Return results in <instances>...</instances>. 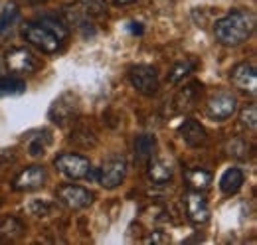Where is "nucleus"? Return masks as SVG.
<instances>
[{"mask_svg":"<svg viewBox=\"0 0 257 245\" xmlns=\"http://www.w3.org/2000/svg\"><path fill=\"white\" fill-rule=\"evenodd\" d=\"M255 32V14L251 10L235 8L214 24V36L222 46H241Z\"/></svg>","mask_w":257,"mask_h":245,"instance_id":"1","label":"nucleus"},{"mask_svg":"<svg viewBox=\"0 0 257 245\" xmlns=\"http://www.w3.org/2000/svg\"><path fill=\"white\" fill-rule=\"evenodd\" d=\"M79 111H81V103H79V97L75 93L65 91L62 93L50 107V121L56 122L58 127H65L69 122H73L79 117Z\"/></svg>","mask_w":257,"mask_h":245,"instance_id":"2","label":"nucleus"},{"mask_svg":"<svg viewBox=\"0 0 257 245\" xmlns=\"http://www.w3.org/2000/svg\"><path fill=\"white\" fill-rule=\"evenodd\" d=\"M22 36L34 48L42 50L44 54H56L62 46V40L54 36L48 28H44L40 22H28L22 26Z\"/></svg>","mask_w":257,"mask_h":245,"instance_id":"3","label":"nucleus"},{"mask_svg":"<svg viewBox=\"0 0 257 245\" xmlns=\"http://www.w3.org/2000/svg\"><path fill=\"white\" fill-rule=\"evenodd\" d=\"M54 164H56V168L64 174L65 178H71V180L85 178L87 172L91 170V162H89L87 156H81V154H73V153L60 154L54 160Z\"/></svg>","mask_w":257,"mask_h":245,"instance_id":"4","label":"nucleus"},{"mask_svg":"<svg viewBox=\"0 0 257 245\" xmlns=\"http://www.w3.org/2000/svg\"><path fill=\"white\" fill-rule=\"evenodd\" d=\"M128 81L143 95H155L159 91V75L153 65H133L128 69Z\"/></svg>","mask_w":257,"mask_h":245,"instance_id":"5","label":"nucleus"},{"mask_svg":"<svg viewBox=\"0 0 257 245\" xmlns=\"http://www.w3.org/2000/svg\"><path fill=\"white\" fill-rule=\"evenodd\" d=\"M93 192L75 184H65L58 190V200L69 210H85L93 204Z\"/></svg>","mask_w":257,"mask_h":245,"instance_id":"6","label":"nucleus"},{"mask_svg":"<svg viewBox=\"0 0 257 245\" xmlns=\"http://www.w3.org/2000/svg\"><path fill=\"white\" fill-rule=\"evenodd\" d=\"M6 67L14 73H34L40 67V61L28 48H10L4 54Z\"/></svg>","mask_w":257,"mask_h":245,"instance_id":"7","label":"nucleus"},{"mask_svg":"<svg viewBox=\"0 0 257 245\" xmlns=\"http://www.w3.org/2000/svg\"><path fill=\"white\" fill-rule=\"evenodd\" d=\"M127 160L125 158H111L107 162H103V166L99 168V174H97V180L103 188L107 190H113L117 188L119 184L125 180L127 176Z\"/></svg>","mask_w":257,"mask_h":245,"instance_id":"8","label":"nucleus"},{"mask_svg":"<svg viewBox=\"0 0 257 245\" xmlns=\"http://www.w3.org/2000/svg\"><path fill=\"white\" fill-rule=\"evenodd\" d=\"M237 111V99L231 93H216L208 101V117L214 121H227Z\"/></svg>","mask_w":257,"mask_h":245,"instance_id":"9","label":"nucleus"},{"mask_svg":"<svg viewBox=\"0 0 257 245\" xmlns=\"http://www.w3.org/2000/svg\"><path fill=\"white\" fill-rule=\"evenodd\" d=\"M184 206H186V215L192 225H204L210 219V206L198 190H190L184 196Z\"/></svg>","mask_w":257,"mask_h":245,"instance_id":"10","label":"nucleus"},{"mask_svg":"<svg viewBox=\"0 0 257 245\" xmlns=\"http://www.w3.org/2000/svg\"><path fill=\"white\" fill-rule=\"evenodd\" d=\"M48 180V174H46V170L42 168V166H38V164H34V166H28V168H24L16 178H14V182H12V188L16 190V192H32V190H38V188H42L44 184Z\"/></svg>","mask_w":257,"mask_h":245,"instance_id":"11","label":"nucleus"},{"mask_svg":"<svg viewBox=\"0 0 257 245\" xmlns=\"http://www.w3.org/2000/svg\"><path fill=\"white\" fill-rule=\"evenodd\" d=\"M229 77H231V83L243 93H249V95L257 93V73L251 63H237L231 69Z\"/></svg>","mask_w":257,"mask_h":245,"instance_id":"12","label":"nucleus"},{"mask_svg":"<svg viewBox=\"0 0 257 245\" xmlns=\"http://www.w3.org/2000/svg\"><path fill=\"white\" fill-rule=\"evenodd\" d=\"M178 133H180L182 141H184L188 147H202V145L208 141L206 129L198 121H194V119H188V121L182 122L180 129H178Z\"/></svg>","mask_w":257,"mask_h":245,"instance_id":"13","label":"nucleus"},{"mask_svg":"<svg viewBox=\"0 0 257 245\" xmlns=\"http://www.w3.org/2000/svg\"><path fill=\"white\" fill-rule=\"evenodd\" d=\"M149 178L155 184H166L172 178V164L164 158H151L149 162Z\"/></svg>","mask_w":257,"mask_h":245,"instance_id":"14","label":"nucleus"},{"mask_svg":"<svg viewBox=\"0 0 257 245\" xmlns=\"http://www.w3.org/2000/svg\"><path fill=\"white\" fill-rule=\"evenodd\" d=\"M157 149V139L153 135H139L135 139V158L137 162H149Z\"/></svg>","mask_w":257,"mask_h":245,"instance_id":"15","label":"nucleus"},{"mask_svg":"<svg viewBox=\"0 0 257 245\" xmlns=\"http://www.w3.org/2000/svg\"><path fill=\"white\" fill-rule=\"evenodd\" d=\"M198 83H190L186 85L184 89H180L176 99H174V105H176V111L178 113H186V111H192L196 107V101H198Z\"/></svg>","mask_w":257,"mask_h":245,"instance_id":"16","label":"nucleus"},{"mask_svg":"<svg viewBox=\"0 0 257 245\" xmlns=\"http://www.w3.org/2000/svg\"><path fill=\"white\" fill-rule=\"evenodd\" d=\"M243 180H245V176L239 168H227L220 178V188L224 194H235L243 186Z\"/></svg>","mask_w":257,"mask_h":245,"instance_id":"17","label":"nucleus"},{"mask_svg":"<svg viewBox=\"0 0 257 245\" xmlns=\"http://www.w3.org/2000/svg\"><path fill=\"white\" fill-rule=\"evenodd\" d=\"M184 178H186L188 186L192 190H198V192L208 190L210 184H212V174L208 170H204V168H190V170H186Z\"/></svg>","mask_w":257,"mask_h":245,"instance_id":"18","label":"nucleus"},{"mask_svg":"<svg viewBox=\"0 0 257 245\" xmlns=\"http://www.w3.org/2000/svg\"><path fill=\"white\" fill-rule=\"evenodd\" d=\"M26 91V83L18 77H0V97H16Z\"/></svg>","mask_w":257,"mask_h":245,"instance_id":"19","label":"nucleus"},{"mask_svg":"<svg viewBox=\"0 0 257 245\" xmlns=\"http://www.w3.org/2000/svg\"><path fill=\"white\" fill-rule=\"evenodd\" d=\"M22 235V225L14 217L0 219V241H14Z\"/></svg>","mask_w":257,"mask_h":245,"instance_id":"20","label":"nucleus"},{"mask_svg":"<svg viewBox=\"0 0 257 245\" xmlns=\"http://www.w3.org/2000/svg\"><path fill=\"white\" fill-rule=\"evenodd\" d=\"M50 143H52V137L48 131H38V137L28 135V153L32 156H42V154H46V149Z\"/></svg>","mask_w":257,"mask_h":245,"instance_id":"21","label":"nucleus"},{"mask_svg":"<svg viewBox=\"0 0 257 245\" xmlns=\"http://www.w3.org/2000/svg\"><path fill=\"white\" fill-rule=\"evenodd\" d=\"M225 153L229 156H233V158L245 160L249 156V145L241 137H231V139L225 141Z\"/></svg>","mask_w":257,"mask_h":245,"instance_id":"22","label":"nucleus"},{"mask_svg":"<svg viewBox=\"0 0 257 245\" xmlns=\"http://www.w3.org/2000/svg\"><path fill=\"white\" fill-rule=\"evenodd\" d=\"M194 69H196V61L194 60L178 61V63H174V67L170 69V73H168V81H170V83H178V81L184 79L188 73H192Z\"/></svg>","mask_w":257,"mask_h":245,"instance_id":"23","label":"nucleus"},{"mask_svg":"<svg viewBox=\"0 0 257 245\" xmlns=\"http://www.w3.org/2000/svg\"><path fill=\"white\" fill-rule=\"evenodd\" d=\"M18 18V4L16 2H8L0 14V34H4L6 30L12 28V24Z\"/></svg>","mask_w":257,"mask_h":245,"instance_id":"24","label":"nucleus"},{"mask_svg":"<svg viewBox=\"0 0 257 245\" xmlns=\"http://www.w3.org/2000/svg\"><path fill=\"white\" fill-rule=\"evenodd\" d=\"M40 24H42L44 28H48L54 36H58L62 42H64L65 38H67V34H69L64 22H62V20H58V18H54V16H44V18L40 20Z\"/></svg>","mask_w":257,"mask_h":245,"instance_id":"25","label":"nucleus"},{"mask_svg":"<svg viewBox=\"0 0 257 245\" xmlns=\"http://www.w3.org/2000/svg\"><path fill=\"white\" fill-rule=\"evenodd\" d=\"M239 121L243 127H247V129H251V131H255L257 127V107L255 103H249L247 107H243L241 109V113H239Z\"/></svg>","mask_w":257,"mask_h":245,"instance_id":"26","label":"nucleus"},{"mask_svg":"<svg viewBox=\"0 0 257 245\" xmlns=\"http://www.w3.org/2000/svg\"><path fill=\"white\" fill-rule=\"evenodd\" d=\"M28 212L32 215H36V217H44V215H50L52 206L46 204V202H42V200H34L32 204L28 206Z\"/></svg>","mask_w":257,"mask_h":245,"instance_id":"27","label":"nucleus"},{"mask_svg":"<svg viewBox=\"0 0 257 245\" xmlns=\"http://www.w3.org/2000/svg\"><path fill=\"white\" fill-rule=\"evenodd\" d=\"M168 241H170V237L164 235L162 231H153V233L145 239V243H168Z\"/></svg>","mask_w":257,"mask_h":245,"instance_id":"28","label":"nucleus"},{"mask_svg":"<svg viewBox=\"0 0 257 245\" xmlns=\"http://www.w3.org/2000/svg\"><path fill=\"white\" fill-rule=\"evenodd\" d=\"M128 32H131V34H143V24L131 22V24H128Z\"/></svg>","mask_w":257,"mask_h":245,"instance_id":"29","label":"nucleus"},{"mask_svg":"<svg viewBox=\"0 0 257 245\" xmlns=\"http://www.w3.org/2000/svg\"><path fill=\"white\" fill-rule=\"evenodd\" d=\"M133 2H137V0H115V4H121V6H125V4H133Z\"/></svg>","mask_w":257,"mask_h":245,"instance_id":"30","label":"nucleus"},{"mask_svg":"<svg viewBox=\"0 0 257 245\" xmlns=\"http://www.w3.org/2000/svg\"><path fill=\"white\" fill-rule=\"evenodd\" d=\"M30 2H32V4H44L46 0H30Z\"/></svg>","mask_w":257,"mask_h":245,"instance_id":"31","label":"nucleus"}]
</instances>
